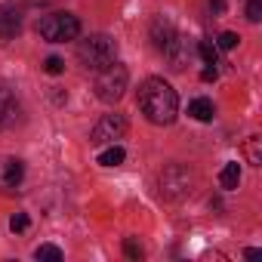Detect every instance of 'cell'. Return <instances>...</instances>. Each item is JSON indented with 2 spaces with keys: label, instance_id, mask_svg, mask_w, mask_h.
Returning <instances> with one entry per match:
<instances>
[{
  "label": "cell",
  "instance_id": "1",
  "mask_svg": "<svg viewBox=\"0 0 262 262\" xmlns=\"http://www.w3.org/2000/svg\"><path fill=\"white\" fill-rule=\"evenodd\" d=\"M139 108L142 114L158 123V126H167L176 120V111H179V99H176V90L164 80V77H148L142 86H139Z\"/></svg>",
  "mask_w": 262,
  "mask_h": 262
},
{
  "label": "cell",
  "instance_id": "2",
  "mask_svg": "<svg viewBox=\"0 0 262 262\" xmlns=\"http://www.w3.org/2000/svg\"><path fill=\"white\" fill-rule=\"evenodd\" d=\"M77 59L83 62V68L90 71H102L105 65H111L117 59V43L108 34H93L86 40H80L77 47Z\"/></svg>",
  "mask_w": 262,
  "mask_h": 262
},
{
  "label": "cell",
  "instance_id": "3",
  "mask_svg": "<svg viewBox=\"0 0 262 262\" xmlns=\"http://www.w3.org/2000/svg\"><path fill=\"white\" fill-rule=\"evenodd\" d=\"M37 34L50 43H65L80 34V22L74 13H50L37 22Z\"/></svg>",
  "mask_w": 262,
  "mask_h": 262
},
{
  "label": "cell",
  "instance_id": "4",
  "mask_svg": "<svg viewBox=\"0 0 262 262\" xmlns=\"http://www.w3.org/2000/svg\"><path fill=\"white\" fill-rule=\"evenodd\" d=\"M126 80H129L126 68H123L120 62H111V65H105V68L99 71V77H96V96H99L105 105H114V102L123 96Z\"/></svg>",
  "mask_w": 262,
  "mask_h": 262
},
{
  "label": "cell",
  "instance_id": "5",
  "mask_svg": "<svg viewBox=\"0 0 262 262\" xmlns=\"http://www.w3.org/2000/svg\"><path fill=\"white\" fill-rule=\"evenodd\" d=\"M191 185H194V176L182 164H170L161 173V194L170 198V201H182L185 194H191Z\"/></svg>",
  "mask_w": 262,
  "mask_h": 262
},
{
  "label": "cell",
  "instance_id": "6",
  "mask_svg": "<svg viewBox=\"0 0 262 262\" xmlns=\"http://www.w3.org/2000/svg\"><path fill=\"white\" fill-rule=\"evenodd\" d=\"M123 133H126L123 114H105V117L93 126L90 142H93V145H114L117 139H123Z\"/></svg>",
  "mask_w": 262,
  "mask_h": 262
},
{
  "label": "cell",
  "instance_id": "7",
  "mask_svg": "<svg viewBox=\"0 0 262 262\" xmlns=\"http://www.w3.org/2000/svg\"><path fill=\"white\" fill-rule=\"evenodd\" d=\"M22 31V10L16 4H0V43L16 40Z\"/></svg>",
  "mask_w": 262,
  "mask_h": 262
},
{
  "label": "cell",
  "instance_id": "8",
  "mask_svg": "<svg viewBox=\"0 0 262 262\" xmlns=\"http://www.w3.org/2000/svg\"><path fill=\"white\" fill-rule=\"evenodd\" d=\"M167 62H170V68L173 71H182L185 65H188V59H191V47H188V37H182V34H173V40L167 43Z\"/></svg>",
  "mask_w": 262,
  "mask_h": 262
},
{
  "label": "cell",
  "instance_id": "9",
  "mask_svg": "<svg viewBox=\"0 0 262 262\" xmlns=\"http://www.w3.org/2000/svg\"><path fill=\"white\" fill-rule=\"evenodd\" d=\"M25 176V164L19 158H4L0 161V185L4 188H16Z\"/></svg>",
  "mask_w": 262,
  "mask_h": 262
},
{
  "label": "cell",
  "instance_id": "10",
  "mask_svg": "<svg viewBox=\"0 0 262 262\" xmlns=\"http://www.w3.org/2000/svg\"><path fill=\"white\" fill-rule=\"evenodd\" d=\"M16 120H19V102H16V96L10 90L0 86V129L13 126Z\"/></svg>",
  "mask_w": 262,
  "mask_h": 262
},
{
  "label": "cell",
  "instance_id": "11",
  "mask_svg": "<svg viewBox=\"0 0 262 262\" xmlns=\"http://www.w3.org/2000/svg\"><path fill=\"white\" fill-rule=\"evenodd\" d=\"M173 34H176V28H173V22H170L167 16H158V19L151 22V43H155L158 50H167V43L173 40Z\"/></svg>",
  "mask_w": 262,
  "mask_h": 262
},
{
  "label": "cell",
  "instance_id": "12",
  "mask_svg": "<svg viewBox=\"0 0 262 262\" xmlns=\"http://www.w3.org/2000/svg\"><path fill=\"white\" fill-rule=\"evenodd\" d=\"M188 114L194 117V120H201V123H207V120H213V102L210 99H191L188 102Z\"/></svg>",
  "mask_w": 262,
  "mask_h": 262
},
{
  "label": "cell",
  "instance_id": "13",
  "mask_svg": "<svg viewBox=\"0 0 262 262\" xmlns=\"http://www.w3.org/2000/svg\"><path fill=\"white\" fill-rule=\"evenodd\" d=\"M219 185L225 188V191H231V188H237L241 185V167L231 161V164H225L222 170H219Z\"/></svg>",
  "mask_w": 262,
  "mask_h": 262
},
{
  "label": "cell",
  "instance_id": "14",
  "mask_svg": "<svg viewBox=\"0 0 262 262\" xmlns=\"http://www.w3.org/2000/svg\"><path fill=\"white\" fill-rule=\"evenodd\" d=\"M123 158H126V155H123L120 145H108V148L99 155V164H102V167H117V164H123Z\"/></svg>",
  "mask_w": 262,
  "mask_h": 262
},
{
  "label": "cell",
  "instance_id": "15",
  "mask_svg": "<svg viewBox=\"0 0 262 262\" xmlns=\"http://www.w3.org/2000/svg\"><path fill=\"white\" fill-rule=\"evenodd\" d=\"M247 161H250L253 167L262 164V139H259V136H250V139H247Z\"/></svg>",
  "mask_w": 262,
  "mask_h": 262
},
{
  "label": "cell",
  "instance_id": "16",
  "mask_svg": "<svg viewBox=\"0 0 262 262\" xmlns=\"http://www.w3.org/2000/svg\"><path fill=\"white\" fill-rule=\"evenodd\" d=\"M198 56L204 59V65H216V59H219V50H216V43H210V40H201V43H198Z\"/></svg>",
  "mask_w": 262,
  "mask_h": 262
},
{
  "label": "cell",
  "instance_id": "17",
  "mask_svg": "<svg viewBox=\"0 0 262 262\" xmlns=\"http://www.w3.org/2000/svg\"><path fill=\"white\" fill-rule=\"evenodd\" d=\"M34 256H37V259H53V262H62V250H59V247H53V244H40V247L34 250Z\"/></svg>",
  "mask_w": 262,
  "mask_h": 262
},
{
  "label": "cell",
  "instance_id": "18",
  "mask_svg": "<svg viewBox=\"0 0 262 262\" xmlns=\"http://www.w3.org/2000/svg\"><path fill=\"white\" fill-rule=\"evenodd\" d=\"M237 43H241V37H237L234 31H222L219 40H216V50H234Z\"/></svg>",
  "mask_w": 262,
  "mask_h": 262
},
{
  "label": "cell",
  "instance_id": "19",
  "mask_svg": "<svg viewBox=\"0 0 262 262\" xmlns=\"http://www.w3.org/2000/svg\"><path fill=\"white\" fill-rule=\"evenodd\" d=\"M123 253H126L129 259H142V256H145V250L139 247L136 237H126V241H123Z\"/></svg>",
  "mask_w": 262,
  "mask_h": 262
},
{
  "label": "cell",
  "instance_id": "20",
  "mask_svg": "<svg viewBox=\"0 0 262 262\" xmlns=\"http://www.w3.org/2000/svg\"><path fill=\"white\" fill-rule=\"evenodd\" d=\"M43 71H47V74H62V71H65V62H62L59 56H50V59L43 62Z\"/></svg>",
  "mask_w": 262,
  "mask_h": 262
},
{
  "label": "cell",
  "instance_id": "21",
  "mask_svg": "<svg viewBox=\"0 0 262 262\" xmlns=\"http://www.w3.org/2000/svg\"><path fill=\"white\" fill-rule=\"evenodd\" d=\"M247 19L259 22L262 19V0H247Z\"/></svg>",
  "mask_w": 262,
  "mask_h": 262
},
{
  "label": "cell",
  "instance_id": "22",
  "mask_svg": "<svg viewBox=\"0 0 262 262\" xmlns=\"http://www.w3.org/2000/svg\"><path fill=\"white\" fill-rule=\"evenodd\" d=\"M28 225H31V219H28V213H16V216L10 219V228H13V231H25Z\"/></svg>",
  "mask_w": 262,
  "mask_h": 262
},
{
  "label": "cell",
  "instance_id": "23",
  "mask_svg": "<svg viewBox=\"0 0 262 262\" xmlns=\"http://www.w3.org/2000/svg\"><path fill=\"white\" fill-rule=\"evenodd\" d=\"M216 77H219V71H216V65H207V68L201 71V80H204V83H210V80H216Z\"/></svg>",
  "mask_w": 262,
  "mask_h": 262
},
{
  "label": "cell",
  "instance_id": "24",
  "mask_svg": "<svg viewBox=\"0 0 262 262\" xmlns=\"http://www.w3.org/2000/svg\"><path fill=\"white\" fill-rule=\"evenodd\" d=\"M210 10H213V16H222L225 13V0H210Z\"/></svg>",
  "mask_w": 262,
  "mask_h": 262
}]
</instances>
